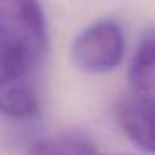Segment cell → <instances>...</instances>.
Returning <instances> with one entry per match:
<instances>
[{
    "instance_id": "3957f363",
    "label": "cell",
    "mask_w": 155,
    "mask_h": 155,
    "mask_svg": "<svg viewBox=\"0 0 155 155\" xmlns=\"http://www.w3.org/2000/svg\"><path fill=\"white\" fill-rule=\"evenodd\" d=\"M115 117L122 134L138 150L155 155V104L125 98L117 105Z\"/></svg>"
},
{
    "instance_id": "7a4b0ae2",
    "label": "cell",
    "mask_w": 155,
    "mask_h": 155,
    "mask_svg": "<svg viewBox=\"0 0 155 155\" xmlns=\"http://www.w3.org/2000/svg\"><path fill=\"white\" fill-rule=\"evenodd\" d=\"M0 38L40 64L48 47L47 17L38 0H0Z\"/></svg>"
},
{
    "instance_id": "8992f818",
    "label": "cell",
    "mask_w": 155,
    "mask_h": 155,
    "mask_svg": "<svg viewBox=\"0 0 155 155\" xmlns=\"http://www.w3.org/2000/svg\"><path fill=\"white\" fill-rule=\"evenodd\" d=\"M27 155H102L87 137L80 134H57L34 140Z\"/></svg>"
},
{
    "instance_id": "52a82bcc",
    "label": "cell",
    "mask_w": 155,
    "mask_h": 155,
    "mask_svg": "<svg viewBox=\"0 0 155 155\" xmlns=\"http://www.w3.org/2000/svg\"><path fill=\"white\" fill-rule=\"evenodd\" d=\"M37 65L27 54L0 38V88L22 82Z\"/></svg>"
},
{
    "instance_id": "6da1fadb",
    "label": "cell",
    "mask_w": 155,
    "mask_h": 155,
    "mask_svg": "<svg viewBox=\"0 0 155 155\" xmlns=\"http://www.w3.org/2000/svg\"><path fill=\"white\" fill-rule=\"evenodd\" d=\"M127 42L122 27L114 20H98L85 27L74 38L70 57L78 70L102 75L124 62Z\"/></svg>"
},
{
    "instance_id": "5b68a950",
    "label": "cell",
    "mask_w": 155,
    "mask_h": 155,
    "mask_svg": "<svg viewBox=\"0 0 155 155\" xmlns=\"http://www.w3.org/2000/svg\"><path fill=\"white\" fill-rule=\"evenodd\" d=\"M40 97L25 82L7 85L0 88V115L17 122L34 120L40 115Z\"/></svg>"
},
{
    "instance_id": "ba28073f",
    "label": "cell",
    "mask_w": 155,
    "mask_h": 155,
    "mask_svg": "<svg viewBox=\"0 0 155 155\" xmlns=\"http://www.w3.org/2000/svg\"><path fill=\"white\" fill-rule=\"evenodd\" d=\"M102 155H125V153H102Z\"/></svg>"
},
{
    "instance_id": "277c9868",
    "label": "cell",
    "mask_w": 155,
    "mask_h": 155,
    "mask_svg": "<svg viewBox=\"0 0 155 155\" xmlns=\"http://www.w3.org/2000/svg\"><path fill=\"white\" fill-rule=\"evenodd\" d=\"M128 85L134 98L155 104V32L138 44L128 67Z\"/></svg>"
}]
</instances>
